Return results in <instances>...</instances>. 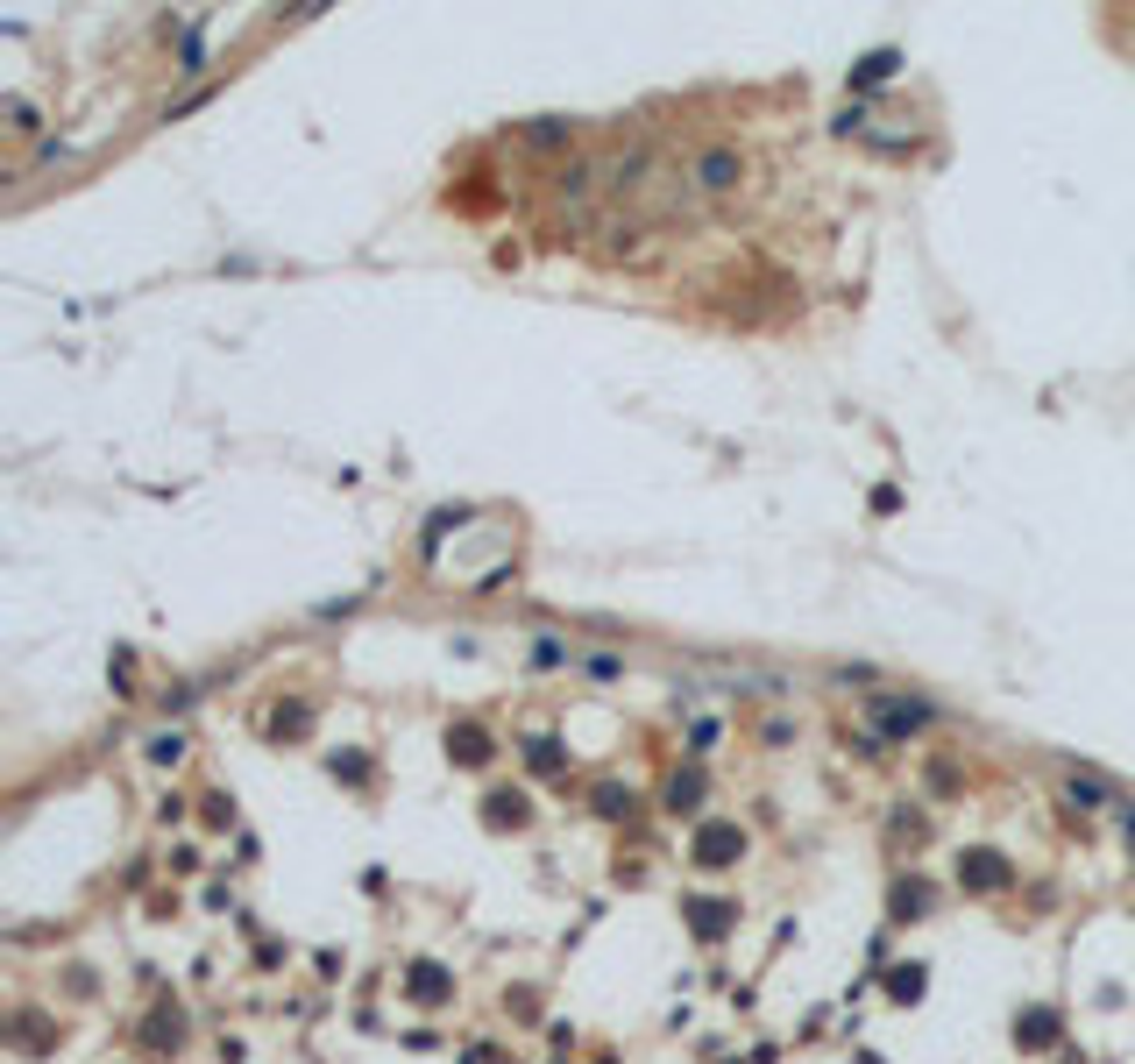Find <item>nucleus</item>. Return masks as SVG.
Returning a JSON list of instances; mask_svg holds the SVG:
<instances>
[{"instance_id": "obj_1", "label": "nucleus", "mask_w": 1135, "mask_h": 1064, "mask_svg": "<svg viewBox=\"0 0 1135 1064\" xmlns=\"http://www.w3.org/2000/svg\"><path fill=\"white\" fill-rule=\"evenodd\" d=\"M738 177H745V164L731 157V149H710V157L696 164V185H703V192H731Z\"/></svg>"}, {"instance_id": "obj_2", "label": "nucleus", "mask_w": 1135, "mask_h": 1064, "mask_svg": "<svg viewBox=\"0 0 1135 1064\" xmlns=\"http://www.w3.org/2000/svg\"><path fill=\"white\" fill-rule=\"evenodd\" d=\"M447 745H455V752L469 759V767H475V759H490V745H483V732H455V738H447Z\"/></svg>"}, {"instance_id": "obj_3", "label": "nucleus", "mask_w": 1135, "mask_h": 1064, "mask_svg": "<svg viewBox=\"0 0 1135 1064\" xmlns=\"http://www.w3.org/2000/svg\"><path fill=\"white\" fill-rule=\"evenodd\" d=\"M716 851H738V831H703V859H710V866H724Z\"/></svg>"}]
</instances>
